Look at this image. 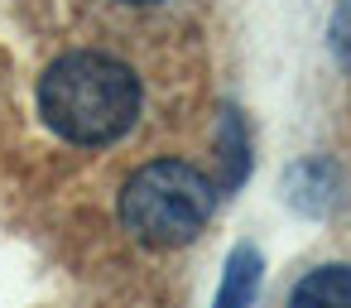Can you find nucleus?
<instances>
[{
	"instance_id": "obj_3",
	"label": "nucleus",
	"mask_w": 351,
	"mask_h": 308,
	"mask_svg": "<svg viewBox=\"0 0 351 308\" xmlns=\"http://www.w3.org/2000/svg\"><path fill=\"white\" fill-rule=\"evenodd\" d=\"M289 308H351V265L308 270V274L293 284Z\"/></svg>"
},
{
	"instance_id": "obj_2",
	"label": "nucleus",
	"mask_w": 351,
	"mask_h": 308,
	"mask_svg": "<svg viewBox=\"0 0 351 308\" xmlns=\"http://www.w3.org/2000/svg\"><path fill=\"white\" fill-rule=\"evenodd\" d=\"M217 207V188L202 169L183 159H154L130 174L121 193V222L149 246H183L193 241Z\"/></svg>"
},
{
	"instance_id": "obj_1",
	"label": "nucleus",
	"mask_w": 351,
	"mask_h": 308,
	"mask_svg": "<svg viewBox=\"0 0 351 308\" xmlns=\"http://www.w3.org/2000/svg\"><path fill=\"white\" fill-rule=\"evenodd\" d=\"M39 116L73 145H111L140 116V82L106 54H63L39 78Z\"/></svg>"
},
{
	"instance_id": "obj_6",
	"label": "nucleus",
	"mask_w": 351,
	"mask_h": 308,
	"mask_svg": "<svg viewBox=\"0 0 351 308\" xmlns=\"http://www.w3.org/2000/svg\"><path fill=\"white\" fill-rule=\"evenodd\" d=\"M130 5H149V0H130Z\"/></svg>"
},
{
	"instance_id": "obj_4",
	"label": "nucleus",
	"mask_w": 351,
	"mask_h": 308,
	"mask_svg": "<svg viewBox=\"0 0 351 308\" xmlns=\"http://www.w3.org/2000/svg\"><path fill=\"white\" fill-rule=\"evenodd\" d=\"M255 284H260V255H255V246H236L231 260H226V274H221V289H217L212 308H245L255 298Z\"/></svg>"
},
{
	"instance_id": "obj_5",
	"label": "nucleus",
	"mask_w": 351,
	"mask_h": 308,
	"mask_svg": "<svg viewBox=\"0 0 351 308\" xmlns=\"http://www.w3.org/2000/svg\"><path fill=\"white\" fill-rule=\"evenodd\" d=\"M332 54H337V63L341 68H351V0H341L337 5V15H332Z\"/></svg>"
}]
</instances>
